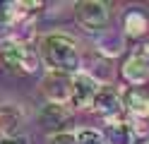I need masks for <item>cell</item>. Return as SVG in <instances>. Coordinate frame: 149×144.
<instances>
[{
	"label": "cell",
	"mask_w": 149,
	"mask_h": 144,
	"mask_svg": "<svg viewBox=\"0 0 149 144\" xmlns=\"http://www.w3.org/2000/svg\"><path fill=\"white\" fill-rule=\"evenodd\" d=\"M41 60L51 67L53 72L77 74L79 72V51L74 38L68 34H48L41 38Z\"/></svg>",
	"instance_id": "1"
},
{
	"label": "cell",
	"mask_w": 149,
	"mask_h": 144,
	"mask_svg": "<svg viewBox=\"0 0 149 144\" xmlns=\"http://www.w3.org/2000/svg\"><path fill=\"white\" fill-rule=\"evenodd\" d=\"M0 65L12 74H31L39 70L41 55L29 43H3V48H0Z\"/></svg>",
	"instance_id": "2"
},
{
	"label": "cell",
	"mask_w": 149,
	"mask_h": 144,
	"mask_svg": "<svg viewBox=\"0 0 149 144\" xmlns=\"http://www.w3.org/2000/svg\"><path fill=\"white\" fill-rule=\"evenodd\" d=\"M74 19L84 31L101 34L106 31V24H108V5L99 3V0H82L74 5Z\"/></svg>",
	"instance_id": "3"
},
{
	"label": "cell",
	"mask_w": 149,
	"mask_h": 144,
	"mask_svg": "<svg viewBox=\"0 0 149 144\" xmlns=\"http://www.w3.org/2000/svg\"><path fill=\"white\" fill-rule=\"evenodd\" d=\"M99 89H101V82L96 79V77H91L89 72H77V74L72 77V96H70V103L77 111L94 108V101H96Z\"/></svg>",
	"instance_id": "4"
},
{
	"label": "cell",
	"mask_w": 149,
	"mask_h": 144,
	"mask_svg": "<svg viewBox=\"0 0 149 144\" xmlns=\"http://www.w3.org/2000/svg\"><path fill=\"white\" fill-rule=\"evenodd\" d=\"M41 94L46 96L48 103H55V106L70 103V96H72V74L53 72L51 70L41 79Z\"/></svg>",
	"instance_id": "5"
},
{
	"label": "cell",
	"mask_w": 149,
	"mask_h": 144,
	"mask_svg": "<svg viewBox=\"0 0 149 144\" xmlns=\"http://www.w3.org/2000/svg\"><path fill=\"white\" fill-rule=\"evenodd\" d=\"M91 111H96L106 122L116 120V118H123V94L111 84H101Z\"/></svg>",
	"instance_id": "6"
},
{
	"label": "cell",
	"mask_w": 149,
	"mask_h": 144,
	"mask_svg": "<svg viewBox=\"0 0 149 144\" xmlns=\"http://www.w3.org/2000/svg\"><path fill=\"white\" fill-rule=\"evenodd\" d=\"M39 122L43 130H48L51 134L58 132H68V125L72 122V113L68 111V106H55V103H46L39 111Z\"/></svg>",
	"instance_id": "7"
},
{
	"label": "cell",
	"mask_w": 149,
	"mask_h": 144,
	"mask_svg": "<svg viewBox=\"0 0 149 144\" xmlns=\"http://www.w3.org/2000/svg\"><path fill=\"white\" fill-rule=\"evenodd\" d=\"M120 74H123V79H125L130 86L142 89V86L149 82V60H144V58H139V55L132 53V55L123 63Z\"/></svg>",
	"instance_id": "8"
},
{
	"label": "cell",
	"mask_w": 149,
	"mask_h": 144,
	"mask_svg": "<svg viewBox=\"0 0 149 144\" xmlns=\"http://www.w3.org/2000/svg\"><path fill=\"white\" fill-rule=\"evenodd\" d=\"M135 137H137V132L125 115L106 122V132H104L106 144H135Z\"/></svg>",
	"instance_id": "9"
},
{
	"label": "cell",
	"mask_w": 149,
	"mask_h": 144,
	"mask_svg": "<svg viewBox=\"0 0 149 144\" xmlns=\"http://www.w3.org/2000/svg\"><path fill=\"white\" fill-rule=\"evenodd\" d=\"M123 36L135 38V41L149 36V15L144 10L132 7V10L125 12V17H123Z\"/></svg>",
	"instance_id": "10"
},
{
	"label": "cell",
	"mask_w": 149,
	"mask_h": 144,
	"mask_svg": "<svg viewBox=\"0 0 149 144\" xmlns=\"http://www.w3.org/2000/svg\"><path fill=\"white\" fill-rule=\"evenodd\" d=\"M123 108L135 120H147L149 118V91L135 89V86L125 89L123 91Z\"/></svg>",
	"instance_id": "11"
},
{
	"label": "cell",
	"mask_w": 149,
	"mask_h": 144,
	"mask_svg": "<svg viewBox=\"0 0 149 144\" xmlns=\"http://www.w3.org/2000/svg\"><path fill=\"white\" fill-rule=\"evenodd\" d=\"M96 48H99V53L104 58H118V55H123V51H125V36L118 34V31H108L106 29V31L99 34Z\"/></svg>",
	"instance_id": "12"
},
{
	"label": "cell",
	"mask_w": 149,
	"mask_h": 144,
	"mask_svg": "<svg viewBox=\"0 0 149 144\" xmlns=\"http://www.w3.org/2000/svg\"><path fill=\"white\" fill-rule=\"evenodd\" d=\"M22 120H24V115L15 103L0 106V137H15V132L19 130Z\"/></svg>",
	"instance_id": "13"
},
{
	"label": "cell",
	"mask_w": 149,
	"mask_h": 144,
	"mask_svg": "<svg viewBox=\"0 0 149 144\" xmlns=\"http://www.w3.org/2000/svg\"><path fill=\"white\" fill-rule=\"evenodd\" d=\"M77 144H106V142H104V134L99 130L84 127V130L77 132Z\"/></svg>",
	"instance_id": "14"
},
{
	"label": "cell",
	"mask_w": 149,
	"mask_h": 144,
	"mask_svg": "<svg viewBox=\"0 0 149 144\" xmlns=\"http://www.w3.org/2000/svg\"><path fill=\"white\" fill-rule=\"evenodd\" d=\"M48 144H77V132H58V134H51Z\"/></svg>",
	"instance_id": "15"
},
{
	"label": "cell",
	"mask_w": 149,
	"mask_h": 144,
	"mask_svg": "<svg viewBox=\"0 0 149 144\" xmlns=\"http://www.w3.org/2000/svg\"><path fill=\"white\" fill-rule=\"evenodd\" d=\"M132 53H135V55H139V58H144V60H149V36H147L144 41H142V43H139V46L135 48Z\"/></svg>",
	"instance_id": "16"
},
{
	"label": "cell",
	"mask_w": 149,
	"mask_h": 144,
	"mask_svg": "<svg viewBox=\"0 0 149 144\" xmlns=\"http://www.w3.org/2000/svg\"><path fill=\"white\" fill-rule=\"evenodd\" d=\"M0 144H29V139L26 137H0Z\"/></svg>",
	"instance_id": "17"
},
{
	"label": "cell",
	"mask_w": 149,
	"mask_h": 144,
	"mask_svg": "<svg viewBox=\"0 0 149 144\" xmlns=\"http://www.w3.org/2000/svg\"><path fill=\"white\" fill-rule=\"evenodd\" d=\"M147 91H149V89H147Z\"/></svg>",
	"instance_id": "18"
}]
</instances>
